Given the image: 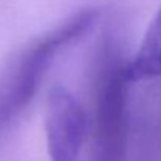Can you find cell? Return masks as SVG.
I'll return each instance as SVG.
<instances>
[{"label": "cell", "mask_w": 161, "mask_h": 161, "mask_svg": "<svg viewBox=\"0 0 161 161\" xmlns=\"http://www.w3.org/2000/svg\"><path fill=\"white\" fill-rule=\"evenodd\" d=\"M86 133V116L78 100L63 86L47 99L46 138L52 161H77Z\"/></svg>", "instance_id": "cell-3"}, {"label": "cell", "mask_w": 161, "mask_h": 161, "mask_svg": "<svg viewBox=\"0 0 161 161\" xmlns=\"http://www.w3.org/2000/svg\"><path fill=\"white\" fill-rule=\"evenodd\" d=\"M125 77L128 83L161 77V5L136 53L125 64Z\"/></svg>", "instance_id": "cell-4"}, {"label": "cell", "mask_w": 161, "mask_h": 161, "mask_svg": "<svg viewBox=\"0 0 161 161\" xmlns=\"http://www.w3.org/2000/svg\"><path fill=\"white\" fill-rule=\"evenodd\" d=\"M99 19V9H81L66 19L59 27L44 35L22 53L2 99V113L6 117L17 114L30 103L39 89L47 70L53 64L55 58L67 46L85 36L97 24Z\"/></svg>", "instance_id": "cell-1"}, {"label": "cell", "mask_w": 161, "mask_h": 161, "mask_svg": "<svg viewBox=\"0 0 161 161\" xmlns=\"http://www.w3.org/2000/svg\"><path fill=\"white\" fill-rule=\"evenodd\" d=\"M127 77L125 64L113 50L105 52L96 91V158L125 161L127 150Z\"/></svg>", "instance_id": "cell-2"}]
</instances>
